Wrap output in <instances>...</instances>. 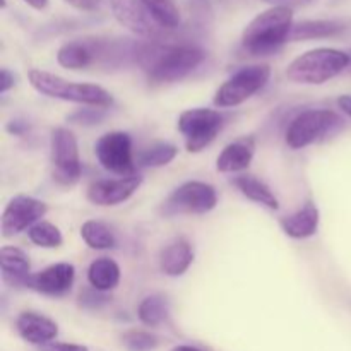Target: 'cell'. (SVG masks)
<instances>
[{"label": "cell", "mask_w": 351, "mask_h": 351, "mask_svg": "<svg viewBox=\"0 0 351 351\" xmlns=\"http://www.w3.org/2000/svg\"><path fill=\"white\" fill-rule=\"evenodd\" d=\"M139 58L149 81L163 84L187 77L204 60V51L192 45H165L143 48Z\"/></svg>", "instance_id": "6da1fadb"}, {"label": "cell", "mask_w": 351, "mask_h": 351, "mask_svg": "<svg viewBox=\"0 0 351 351\" xmlns=\"http://www.w3.org/2000/svg\"><path fill=\"white\" fill-rule=\"evenodd\" d=\"M293 29V10L288 7H271L254 17L243 29L242 47L252 55L276 51L285 41H290Z\"/></svg>", "instance_id": "7a4b0ae2"}, {"label": "cell", "mask_w": 351, "mask_h": 351, "mask_svg": "<svg viewBox=\"0 0 351 351\" xmlns=\"http://www.w3.org/2000/svg\"><path fill=\"white\" fill-rule=\"evenodd\" d=\"M350 67V53L336 48H315L295 58L287 77L297 84H324Z\"/></svg>", "instance_id": "3957f363"}, {"label": "cell", "mask_w": 351, "mask_h": 351, "mask_svg": "<svg viewBox=\"0 0 351 351\" xmlns=\"http://www.w3.org/2000/svg\"><path fill=\"white\" fill-rule=\"evenodd\" d=\"M31 86L38 93L50 98L64 99V101L81 103L89 106H105L112 105V95L105 88L98 84H82V82H71L60 75L50 74V72L31 69L27 72Z\"/></svg>", "instance_id": "277c9868"}, {"label": "cell", "mask_w": 351, "mask_h": 351, "mask_svg": "<svg viewBox=\"0 0 351 351\" xmlns=\"http://www.w3.org/2000/svg\"><path fill=\"white\" fill-rule=\"evenodd\" d=\"M343 125L341 117L331 110H307L300 113L287 130V144L291 149H304Z\"/></svg>", "instance_id": "5b68a950"}, {"label": "cell", "mask_w": 351, "mask_h": 351, "mask_svg": "<svg viewBox=\"0 0 351 351\" xmlns=\"http://www.w3.org/2000/svg\"><path fill=\"white\" fill-rule=\"evenodd\" d=\"M271 77L269 65L256 64L240 69L215 95V105L219 108L242 105L267 84Z\"/></svg>", "instance_id": "8992f818"}, {"label": "cell", "mask_w": 351, "mask_h": 351, "mask_svg": "<svg viewBox=\"0 0 351 351\" xmlns=\"http://www.w3.org/2000/svg\"><path fill=\"white\" fill-rule=\"evenodd\" d=\"M223 127V115L211 108L185 110L178 117V130L184 136L185 147L199 153L216 139Z\"/></svg>", "instance_id": "52a82bcc"}, {"label": "cell", "mask_w": 351, "mask_h": 351, "mask_svg": "<svg viewBox=\"0 0 351 351\" xmlns=\"http://www.w3.org/2000/svg\"><path fill=\"white\" fill-rule=\"evenodd\" d=\"M119 53H122V47L103 38H81L62 45L57 60L62 67L79 71L91 67L96 62L110 60V57H117Z\"/></svg>", "instance_id": "ba28073f"}, {"label": "cell", "mask_w": 351, "mask_h": 351, "mask_svg": "<svg viewBox=\"0 0 351 351\" xmlns=\"http://www.w3.org/2000/svg\"><path fill=\"white\" fill-rule=\"evenodd\" d=\"M218 204V194L215 187L206 182H187L171 192L165 201L163 213L173 215H206Z\"/></svg>", "instance_id": "9c48e42d"}, {"label": "cell", "mask_w": 351, "mask_h": 351, "mask_svg": "<svg viewBox=\"0 0 351 351\" xmlns=\"http://www.w3.org/2000/svg\"><path fill=\"white\" fill-rule=\"evenodd\" d=\"M51 167L53 178L62 185H72L81 177L77 139L67 129H55L51 132Z\"/></svg>", "instance_id": "30bf717a"}, {"label": "cell", "mask_w": 351, "mask_h": 351, "mask_svg": "<svg viewBox=\"0 0 351 351\" xmlns=\"http://www.w3.org/2000/svg\"><path fill=\"white\" fill-rule=\"evenodd\" d=\"M95 154L105 170L122 177L134 175L132 139L127 132L115 130L99 137L95 144Z\"/></svg>", "instance_id": "8fae6325"}, {"label": "cell", "mask_w": 351, "mask_h": 351, "mask_svg": "<svg viewBox=\"0 0 351 351\" xmlns=\"http://www.w3.org/2000/svg\"><path fill=\"white\" fill-rule=\"evenodd\" d=\"M48 211V206L43 201H38L27 195H16L10 199L2 215V237L10 239L17 233L24 232L36 225Z\"/></svg>", "instance_id": "7c38bea8"}, {"label": "cell", "mask_w": 351, "mask_h": 351, "mask_svg": "<svg viewBox=\"0 0 351 351\" xmlns=\"http://www.w3.org/2000/svg\"><path fill=\"white\" fill-rule=\"evenodd\" d=\"M110 7L115 19L137 36L158 38L165 31L143 0H110Z\"/></svg>", "instance_id": "4fadbf2b"}, {"label": "cell", "mask_w": 351, "mask_h": 351, "mask_svg": "<svg viewBox=\"0 0 351 351\" xmlns=\"http://www.w3.org/2000/svg\"><path fill=\"white\" fill-rule=\"evenodd\" d=\"M143 184L139 175L117 178V180H99L89 185L88 201L96 206H117L125 202Z\"/></svg>", "instance_id": "5bb4252c"}, {"label": "cell", "mask_w": 351, "mask_h": 351, "mask_svg": "<svg viewBox=\"0 0 351 351\" xmlns=\"http://www.w3.org/2000/svg\"><path fill=\"white\" fill-rule=\"evenodd\" d=\"M74 278L75 269L72 264L58 263L33 274L27 288L38 291V293L57 297V295H64L71 291L72 285H74Z\"/></svg>", "instance_id": "9a60e30c"}, {"label": "cell", "mask_w": 351, "mask_h": 351, "mask_svg": "<svg viewBox=\"0 0 351 351\" xmlns=\"http://www.w3.org/2000/svg\"><path fill=\"white\" fill-rule=\"evenodd\" d=\"M17 332L24 341L36 346H45L58 335L57 322L36 312H23L16 321Z\"/></svg>", "instance_id": "2e32d148"}, {"label": "cell", "mask_w": 351, "mask_h": 351, "mask_svg": "<svg viewBox=\"0 0 351 351\" xmlns=\"http://www.w3.org/2000/svg\"><path fill=\"white\" fill-rule=\"evenodd\" d=\"M0 267L2 281L9 287H27L33 274L29 273L31 264L26 254L17 247H2L0 250Z\"/></svg>", "instance_id": "e0dca14e"}, {"label": "cell", "mask_w": 351, "mask_h": 351, "mask_svg": "<svg viewBox=\"0 0 351 351\" xmlns=\"http://www.w3.org/2000/svg\"><path fill=\"white\" fill-rule=\"evenodd\" d=\"M254 153H256V141L254 137H242L235 143H230L216 160V168L223 173H233V171L247 170L252 163Z\"/></svg>", "instance_id": "ac0fdd59"}, {"label": "cell", "mask_w": 351, "mask_h": 351, "mask_svg": "<svg viewBox=\"0 0 351 351\" xmlns=\"http://www.w3.org/2000/svg\"><path fill=\"white\" fill-rule=\"evenodd\" d=\"M194 263V250L185 239L168 243L160 254V267L167 276H182Z\"/></svg>", "instance_id": "d6986e66"}, {"label": "cell", "mask_w": 351, "mask_h": 351, "mask_svg": "<svg viewBox=\"0 0 351 351\" xmlns=\"http://www.w3.org/2000/svg\"><path fill=\"white\" fill-rule=\"evenodd\" d=\"M281 228L291 239H308V237L315 235L319 228V209L317 206L307 202L300 211H297L295 215L287 216L280 221Z\"/></svg>", "instance_id": "ffe728a7"}, {"label": "cell", "mask_w": 351, "mask_h": 351, "mask_svg": "<svg viewBox=\"0 0 351 351\" xmlns=\"http://www.w3.org/2000/svg\"><path fill=\"white\" fill-rule=\"evenodd\" d=\"M346 29L345 21L339 19H311L293 24L290 33V41L319 40V38H332Z\"/></svg>", "instance_id": "44dd1931"}, {"label": "cell", "mask_w": 351, "mask_h": 351, "mask_svg": "<svg viewBox=\"0 0 351 351\" xmlns=\"http://www.w3.org/2000/svg\"><path fill=\"white\" fill-rule=\"evenodd\" d=\"M88 281L95 290L105 291L113 290L120 281V267L119 264L108 257H99L93 261L88 269Z\"/></svg>", "instance_id": "7402d4cb"}, {"label": "cell", "mask_w": 351, "mask_h": 351, "mask_svg": "<svg viewBox=\"0 0 351 351\" xmlns=\"http://www.w3.org/2000/svg\"><path fill=\"white\" fill-rule=\"evenodd\" d=\"M235 187L245 195L247 199L254 202H259V204L266 206V208L274 209L276 211L280 208V202H278L276 195L273 194L269 187H267L264 182H261L259 178L250 177V175H242V177H237L233 180Z\"/></svg>", "instance_id": "603a6c76"}, {"label": "cell", "mask_w": 351, "mask_h": 351, "mask_svg": "<svg viewBox=\"0 0 351 351\" xmlns=\"http://www.w3.org/2000/svg\"><path fill=\"white\" fill-rule=\"evenodd\" d=\"M81 237L91 249L106 250L117 245V239L112 230L101 221L89 219L81 226Z\"/></svg>", "instance_id": "cb8c5ba5"}, {"label": "cell", "mask_w": 351, "mask_h": 351, "mask_svg": "<svg viewBox=\"0 0 351 351\" xmlns=\"http://www.w3.org/2000/svg\"><path fill=\"white\" fill-rule=\"evenodd\" d=\"M137 315H139L141 322L149 328H156V326L163 324L165 319L168 317V302L167 298L161 295H151L141 302L139 308H137Z\"/></svg>", "instance_id": "d4e9b609"}, {"label": "cell", "mask_w": 351, "mask_h": 351, "mask_svg": "<svg viewBox=\"0 0 351 351\" xmlns=\"http://www.w3.org/2000/svg\"><path fill=\"white\" fill-rule=\"evenodd\" d=\"M143 3L165 29H173L180 24V10L175 0H143Z\"/></svg>", "instance_id": "484cf974"}, {"label": "cell", "mask_w": 351, "mask_h": 351, "mask_svg": "<svg viewBox=\"0 0 351 351\" xmlns=\"http://www.w3.org/2000/svg\"><path fill=\"white\" fill-rule=\"evenodd\" d=\"M27 237L34 245L45 247V249H57L64 242L60 230L48 221H38L36 225L31 226L27 230Z\"/></svg>", "instance_id": "4316f807"}, {"label": "cell", "mask_w": 351, "mask_h": 351, "mask_svg": "<svg viewBox=\"0 0 351 351\" xmlns=\"http://www.w3.org/2000/svg\"><path fill=\"white\" fill-rule=\"evenodd\" d=\"M178 149L173 146V144L168 143H158L154 146L147 147L143 154H141L139 161L143 167H151V168H158V167H165V165L171 163L177 156Z\"/></svg>", "instance_id": "83f0119b"}, {"label": "cell", "mask_w": 351, "mask_h": 351, "mask_svg": "<svg viewBox=\"0 0 351 351\" xmlns=\"http://www.w3.org/2000/svg\"><path fill=\"white\" fill-rule=\"evenodd\" d=\"M122 341L129 351H153L160 345V339L147 331H129L122 336Z\"/></svg>", "instance_id": "f1b7e54d"}, {"label": "cell", "mask_w": 351, "mask_h": 351, "mask_svg": "<svg viewBox=\"0 0 351 351\" xmlns=\"http://www.w3.org/2000/svg\"><path fill=\"white\" fill-rule=\"evenodd\" d=\"M40 351H89L88 346L75 345V343H60L51 341L48 345L40 346Z\"/></svg>", "instance_id": "f546056e"}, {"label": "cell", "mask_w": 351, "mask_h": 351, "mask_svg": "<svg viewBox=\"0 0 351 351\" xmlns=\"http://www.w3.org/2000/svg\"><path fill=\"white\" fill-rule=\"evenodd\" d=\"M263 2L271 3L273 7H300V5H307V3L314 2V0H263Z\"/></svg>", "instance_id": "4dcf8cb0"}, {"label": "cell", "mask_w": 351, "mask_h": 351, "mask_svg": "<svg viewBox=\"0 0 351 351\" xmlns=\"http://www.w3.org/2000/svg\"><path fill=\"white\" fill-rule=\"evenodd\" d=\"M14 86V75L7 69L0 72V93H7Z\"/></svg>", "instance_id": "1f68e13d"}, {"label": "cell", "mask_w": 351, "mask_h": 351, "mask_svg": "<svg viewBox=\"0 0 351 351\" xmlns=\"http://www.w3.org/2000/svg\"><path fill=\"white\" fill-rule=\"evenodd\" d=\"M67 2L72 3V5L79 7V9L93 10L99 5V2H101V0H67Z\"/></svg>", "instance_id": "d6a6232c"}, {"label": "cell", "mask_w": 351, "mask_h": 351, "mask_svg": "<svg viewBox=\"0 0 351 351\" xmlns=\"http://www.w3.org/2000/svg\"><path fill=\"white\" fill-rule=\"evenodd\" d=\"M338 106L346 113V115L351 117V95H343L338 98Z\"/></svg>", "instance_id": "836d02e7"}, {"label": "cell", "mask_w": 351, "mask_h": 351, "mask_svg": "<svg viewBox=\"0 0 351 351\" xmlns=\"http://www.w3.org/2000/svg\"><path fill=\"white\" fill-rule=\"evenodd\" d=\"M24 2L36 10H43L48 7V0H24Z\"/></svg>", "instance_id": "e575fe53"}, {"label": "cell", "mask_w": 351, "mask_h": 351, "mask_svg": "<svg viewBox=\"0 0 351 351\" xmlns=\"http://www.w3.org/2000/svg\"><path fill=\"white\" fill-rule=\"evenodd\" d=\"M171 351H204V350L197 348V346H191V345H178Z\"/></svg>", "instance_id": "d590c367"}, {"label": "cell", "mask_w": 351, "mask_h": 351, "mask_svg": "<svg viewBox=\"0 0 351 351\" xmlns=\"http://www.w3.org/2000/svg\"><path fill=\"white\" fill-rule=\"evenodd\" d=\"M350 69H351V51H350Z\"/></svg>", "instance_id": "8d00e7d4"}]
</instances>
